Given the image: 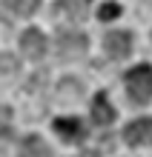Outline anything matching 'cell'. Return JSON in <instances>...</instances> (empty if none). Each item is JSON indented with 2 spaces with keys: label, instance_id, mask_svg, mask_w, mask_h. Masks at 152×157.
Returning a JSON list of instances; mask_svg holds the SVG:
<instances>
[{
  "label": "cell",
  "instance_id": "ba28073f",
  "mask_svg": "<svg viewBox=\"0 0 152 157\" xmlns=\"http://www.w3.org/2000/svg\"><path fill=\"white\" fill-rule=\"evenodd\" d=\"M20 157H52V149L46 146L43 137L29 134V137L23 140V146H20Z\"/></svg>",
  "mask_w": 152,
  "mask_h": 157
},
{
  "label": "cell",
  "instance_id": "8992f818",
  "mask_svg": "<svg viewBox=\"0 0 152 157\" xmlns=\"http://www.w3.org/2000/svg\"><path fill=\"white\" fill-rule=\"evenodd\" d=\"M92 120H95L98 126H109L112 120H115V109L109 106V100H106L103 91L92 100Z\"/></svg>",
  "mask_w": 152,
  "mask_h": 157
},
{
  "label": "cell",
  "instance_id": "30bf717a",
  "mask_svg": "<svg viewBox=\"0 0 152 157\" xmlns=\"http://www.w3.org/2000/svg\"><path fill=\"white\" fill-rule=\"evenodd\" d=\"M86 3H89V0H60L58 12H66L72 17H83V14H86Z\"/></svg>",
  "mask_w": 152,
  "mask_h": 157
},
{
  "label": "cell",
  "instance_id": "6da1fadb",
  "mask_svg": "<svg viewBox=\"0 0 152 157\" xmlns=\"http://www.w3.org/2000/svg\"><path fill=\"white\" fill-rule=\"evenodd\" d=\"M126 91L135 103H149L152 100V69L135 66L126 71Z\"/></svg>",
  "mask_w": 152,
  "mask_h": 157
},
{
  "label": "cell",
  "instance_id": "8fae6325",
  "mask_svg": "<svg viewBox=\"0 0 152 157\" xmlns=\"http://www.w3.org/2000/svg\"><path fill=\"white\" fill-rule=\"evenodd\" d=\"M118 14H121V6L118 3H103L98 9V17H101V20H115Z\"/></svg>",
  "mask_w": 152,
  "mask_h": 157
},
{
  "label": "cell",
  "instance_id": "7a4b0ae2",
  "mask_svg": "<svg viewBox=\"0 0 152 157\" xmlns=\"http://www.w3.org/2000/svg\"><path fill=\"white\" fill-rule=\"evenodd\" d=\"M123 140L129 146H152V120L149 117L132 120V123L123 128Z\"/></svg>",
  "mask_w": 152,
  "mask_h": 157
},
{
  "label": "cell",
  "instance_id": "9c48e42d",
  "mask_svg": "<svg viewBox=\"0 0 152 157\" xmlns=\"http://www.w3.org/2000/svg\"><path fill=\"white\" fill-rule=\"evenodd\" d=\"M9 12H14V14H23V17H29L35 14V9H37V0H3Z\"/></svg>",
  "mask_w": 152,
  "mask_h": 157
},
{
  "label": "cell",
  "instance_id": "52a82bcc",
  "mask_svg": "<svg viewBox=\"0 0 152 157\" xmlns=\"http://www.w3.org/2000/svg\"><path fill=\"white\" fill-rule=\"evenodd\" d=\"M55 132H58L63 140H80L83 137V126L78 117H58L55 120Z\"/></svg>",
  "mask_w": 152,
  "mask_h": 157
},
{
  "label": "cell",
  "instance_id": "277c9868",
  "mask_svg": "<svg viewBox=\"0 0 152 157\" xmlns=\"http://www.w3.org/2000/svg\"><path fill=\"white\" fill-rule=\"evenodd\" d=\"M46 37L37 29H29V32H23V37H20V49H23V54L29 60H40L43 54H46Z\"/></svg>",
  "mask_w": 152,
  "mask_h": 157
},
{
  "label": "cell",
  "instance_id": "3957f363",
  "mask_svg": "<svg viewBox=\"0 0 152 157\" xmlns=\"http://www.w3.org/2000/svg\"><path fill=\"white\" fill-rule=\"evenodd\" d=\"M103 46H106L109 57L123 60V57H129V52H132V34L129 32H109L106 40H103Z\"/></svg>",
  "mask_w": 152,
  "mask_h": 157
},
{
  "label": "cell",
  "instance_id": "5b68a950",
  "mask_svg": "<svg viewBox=\"0 0 152 157\" xmlns=\"http://www.w3.org/2000/svg\"><path fill=\"white\" fill-rule=\"evenodd\" d=\"M58 52H60V57H80L86 52V37L75 32H63L58 37Z\"/></svg>",
  "mask_w": 152,
  "mask_h": 157
}]
</instances>
